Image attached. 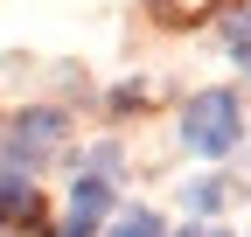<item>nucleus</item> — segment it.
Returning <instances> with one entry per match:
<instances>
[{
    "label": "nucleus",
    "mask_w": 251,
    "mask_h": 237,
    "mask_svg": "<svg viewBox=\"0 0 251 237\" xmlns=\"http://www.w3.org/2000/svg\"><path fill=\"white\" fill-rule=\"evenodd\" d=\"M237 133H244V98L224 91V84H209V91H196L181 105V146L196 161H224L237 146Z\"/></svg>",
    "instance_id": "1"
},
{
    "label": "nucleus",
    "mask_w": 251,
    "mask_h": 237,
    "mask_svg": "<svg viewBox=\"0 0 251 237\" xmlns=\"http://www.w3.org/2000/svg\"><path fill=\"white\" fill-rule=\"evenodd\" d=\"M105 210H112V182L105 174H77V189H70V223H63V237H91L105 223Z\"/></svg>",
    "instance_id": "2"
},
{
    "label": "nucleus",
    "mask_w": 251,
    "mask_h": 237,
    "mask_svg": "<svg viewBox=\"0 0 251 237\" xmlns=\"http://www.w3.org/2000/svg\"><path fill=\"white\" fill-rule=\"evenodd\" d=\"M42 216V189L28 174H0V230H21Z\"/></svg>",
    "instance_id": "3"
},
{
    "label": "nucleus",
    "mask_w": 251,
    "mask_h": 237,
    "mask_svg": "<svg viewBox=\"0 0 251 237\" xmlns=\"http://www.w3.org/2000/svg\"><path fill=\"white\" fill-rule=\"evenodd\" d=\"M181 195H188V216H216V210H224V195H230V182H216V174H196Z\"/></svg>",
    "instance_id": "4"
},
{
    "label": "nucleus",
    "mask_w": 251,
    "mask_h": 237,
    "mask_svg": "<svg viewBox=\"0 0 251 237\" xmlns=\"http://www.w3.org/2000/svg\"><path fill=\"white\" fill-rule=\"evenodd\" d=\"M112 237H168V223L153 216V210H119L112 216Z\"/></svg>",
    "instance_id": "5"
},
{
    "label": "nucleus",
    "mask_w": 251,
    "mask_h": 237,
    "mask_svg": "<svg viewBox=\"0 0 251 237\" xmlns=\"http://www.w3.org/2000/svg\"><path fill=\"white\" fill-rule=\"evenodd\" d=\"M224 49L244 63V77H251V7H237L230 21H224Z\"/></svg>",
    "instance_id": "6"
},
{
    "label": "nucleus",
    "mask_w": 251,
    "mask_h": 237,
    "mask_svg": "<svg viewBox=\"0 0 251 237\" xmlns=\"http://www.w3.org/2000/svg\"><path fill=\"white\" fill-rule=\"evenodd\" d=\"M181 237H230V230H216V223H188Z\"/></svg>",
    "instance_id": "7"
},
{
    "label": "nucleus",
    "mask_w": 251,
    "mask_h": 237,
    "mask_svg": "<svg viewBox=\"0 0 251 237\" xmlns=\"http://www.w3.org/2000/svg\"><path fill=\"white\" fill-rule=\"evenodd\" d=\"M153 7H188V0H153Z\"/></svg>",
    "instance_id": "8"
}]
</instances>
